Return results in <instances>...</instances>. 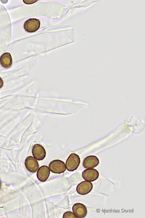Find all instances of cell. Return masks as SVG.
Masks as SVG:
<instances>
[{
    "mask_svg": "<svg viewBox=\"0 0 145 218\" xmlns=\"http://www.w3.org/2000/svg\"><path fill=\"white\" fill-rule=\"evenodd\" d=\"M80 162V158L79 156L75 153H72L66 161V168L69 171H73L77 169Z\"/></svg>",
    "mask_w": 145,
    "mask_h": 218,
    "instance_id": "1",
    "label": "cell"
},
{
    "mask_svg": "<svg viewBox=\"0 0 145 218\" xmlns=\"http://www.w3.org/2000/svg\"><path fill=\"white\" fill-rule=\"evenodd\" d=\"M49 168L52 172L58 174L64 172L66 169L64 162L59 160L51 161L49 165Z\"/></svg>",
    "mask_w": 145,
    "mask_h": 218,
    "instance_id": "2",
    "label": "cell"
},
{
    "mask_svg": "<svg viewBox=\"0 0 145 218\" xmlns=\"http://www.w3.org/2000/svg\"><path fill=\"white\" fill-rule=\"evenodd\" d=\"M40 25V21L37 19L30 18L24 23L23 27L25 30L29 33H33L37 31Z\"/></svg>",
    "mask_w": 145,
    "mask_h": 218,
    "instance_id": "3",
    "label": "cell"
},
{
    "mask_svg": "<svg viewBox=\"0 0 145 218\" xmlns=\"http://www.w3.org/2000/svg\"><path fill=\"white\" fill-rule=\"evenodd\" d=\"M82 175L83 178L85 180L91 182L94 181L98 178L99 173L95 169L88 168L83 171Z\"/></svg>",
    "mask_w": 145,
    "mask_h": 218,
    "instance_id": "4",
    "label": "cell"
},
{
    "mask_svg": "<svg viewBox=\"0 0 145 218\" xmlns=\"http://www.w3.org/2000/svg\"><path fill=\"white\" fill-rule=\"evenodd\" d=\"M93 188L92 183L90 182L85 181L79 183L77 187L76 190L79 194L85 195L89 193Z\"/></svg>",
    "mask_w": 145,
    "mask_h": 218,
    "instance_id": "5",
    "label": "cell"
},
{
    "mask_svg": "<svg viewBox=\"0 0 145 218\" xmlns=\"http://www.w3.org/2000/svg\"><path fill=\"white\" fill-rule=\"evenodd\" d=\"M34 157L38 160H43L46 156V151L44 148L41 145L36 144L33 146L32 151Z\"/></svg>",
    "mask_w": 145,
    "mask_h": 218,
    "instance_id": "6",
    "label": "cell"
},
{
    "mask_svg": "<svg viewBox=\"0 0 145 218\" xmlns=\"http://www.w3.org/2000/svg\"><path fill=\"white\" fill-rule=\"evenodd\" d=\"M25 165L26 169L30 172H36L39 168L38 161L32 156L28 157L25 159Z\"/></svg>",
    "mask_w": 145,
    "mask_h": 218,
    "instance_id": "7",
    "label": "cell"
},
{
    "mask_svg": "<svg viewBox=\"0 0 145 218\" xmlns=\"http://www.w3.org/2000/svg\"><path fill=\"white\" fill-rule=\"evenodd\" d=\"M72 211L77 217L82 218L85 217L87 214V210L83 204L77 203L74 204L72 207Z\"/></svg>",
    "mask_w": 145,
    "mask_h": 218,
    "instance_id": "8",
    "label": "cell"
},
{
    "mask_svg": "<svg viewBox=\"0 0 145 218\" xmlns=\"http://www.w3.org/2000/svg\"><path fill=\"white\" fill-rule=\"evenodd\" d=\"M99 163V160L97 157L95 156L91 155L84 158L83 165L85 168H92L96 167Z\"/></svg>",
    "mask_w": 145,
    "mask_h": 218,
    "instance_id": "9",
    "label": "cell"
},
{
    "mask_svg": "<svg viewBox=\"0 0 145 218\" xmlns=\"http://www.w3.org/2000/svg\"><path fill=\"white\" fill-rule=\"evenodd\" d=\"M50 174V170L47 166L43 165L38 169L37 176L38 179L41 182H44L46 181Z\"/></svg>",
    "mask_w": 145,
    "mask_h": 218,
    "instance_id": "10",
    "label": "cell"
},
{
    "mask_svg": "<svg viewBox=\"0 0 145 218\" xmlns=\"http://www.w3.org/2000/svg\"><path fill=\"white\" fill-rule=\"evenodd\" d=\"M0 63L1 66L5 68L10 67L12 63V59L10 54L8 52L3 53L0 57Z\"/></svg>",
    "mask_w": 145,
    "mask_h": 218,
    "instance_id": "11",
    "label": "cell"
},
{
    "mask_svg": "<svg viewBox=\"0 0 145 218\" xmlns=\"http://www.w3.org/2000/svg\"><path fill=\"white\" fill-rule=\"evenodd\" d=\"M63 218H77L74 213L70 211H67L65 212L63 215Z\"/></svg>",
    "mask_w": 145,
    "mask_h": 218,
    "instance_id": "12",
    "label": "cell"
},
{
    "mask_svg": "<svg viewBox=\"0 0 145 218\" xmlns=\"http://www.w3.org/2000/svg\"><path fill=\"white\" fill-rule=\"evenodd\" d=\"M37 0H23L24 3L26 4H30L34 3Z\"/></svg>",
    "mask_w": 145,
    "mask_h": 218,
    "instance_id": "13",
    "label": "cell"
},
{
    "mask_svg": "<svg viewBox=\"0 0 145 218\" xmlns=\"http://www.w3.org/2000/svg\"><path fill=\"white\" fill-rule=\"evenodd\" d=\"M3 81L2 78L0 77V88L3 86Z\"/></svg>",
    "mask_w": 145,
    "mask_h": 218,
    "instance_id": "14",
    "label": "cell"
},
{
    "mask_svg": "<svg viewBox=\"0 0 145 218\" xmlns=\"http://www.w3.org/2000/svg\"><path fill=\"white\" fill-rule=\"evenodd\" d=\"M1 181L0 180V188H1Z\"/></svg>",
    "mask_w": 145,
    "mask_h": 218,
    "instance_id": "15",
    "label": "cell"
}]
</instances>
